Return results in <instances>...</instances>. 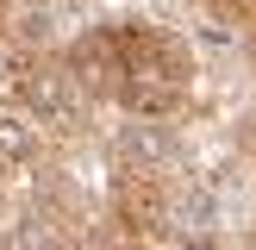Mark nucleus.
Segmentation results:
<instances>
[{
    "label": "nucleus",
    "instance_id": "nucleus-2",
    "mask_svg": "<svg viewBox=\"0 0 256 250\" xmlns=\"http://www.w3.org/2000/svg\"><path fill=\"white\" fill-rule=\"evenodd\" d=\"M0 75H6V94L38 119V132H44L50 144H75V138L88 132V119H94V94L82 88V75L69 69L62 50L19 44Z\"/></svg>",
    "mask_w": 256,
    "mask_h": 250
},
{
    "label": "nucleus",
    "instance_id": "nucleus-3",
    "mask_svg": "<svg viewBox=\"0 0 256 250\" xmlns=\"http://www.w3.org/2000/svg\"><path fill=\"white\" fill-rule=\"evenodd\" d=\"M200 6H206V12H212L219 25H232L238 38H244L250 25H256V0H200Z\"/></svg>",
    "mask_w": 256,
    "mask_h": 250
},
{
    "label": "nucleus",
    "instance_id": "nucleus-1",
    "mask_svg": "<svg viewBox=\"0 0 256 250\" xmlns=\"http://www.w3.org/2000/svg\"><path fill=\"white\" fill-rule=\"evenodd\" d=\"M69 69L94 94V106H119L132 125H169L194 106L200 62L182 32L144 19V12H112L94 19L62 44Z\"/></svg>",
    "mask_w": 256,
    "mask_h": 250
},
{
    "label": "nucleus",
    "instance_id": "nucleus-4",
    "mask_svg": "<svg viewBox=\"0 0 256 250\" xmlns=\"http://www.w3.org/2000/svg\"><path fill=\"white\" fill-rule=\"evenodd\" d=\"M19 38V0H0V44Z\"/></svg>",
    "mask_w": 256,
    "mask_h": 250
}]
</instances>
